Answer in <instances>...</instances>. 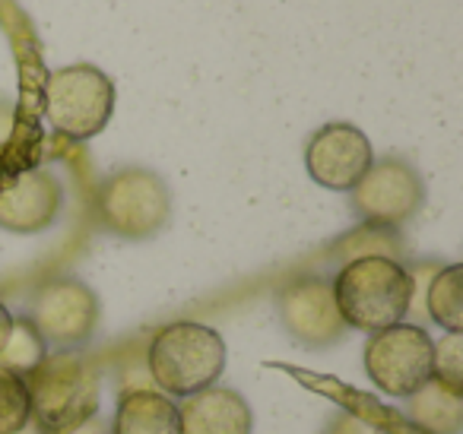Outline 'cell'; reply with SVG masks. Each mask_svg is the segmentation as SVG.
<instances>
[{"label":"cell","instance_id":"1","mask_svg":"<svg viewBox=\"0 0 463 434\" xmlns=\"http://www.w3.org/2000/svg\"><path fill=\"white\" fill-rule=\"evenodd\" d=\"M412 292H416V282L410 269L387 254L353 257L330 282V295L343 324L365 333L403 324L412 305Z\"/></svg>","mask_w":463,"mask_h":434},{"label":"cell","instance_id":"2","mask_svg":"<svg viewBox=\"0 0 463 434\" xmlns=\"http://www.w3.org/2000/svg\"><path fill=\"white\" fill-rule=\"evenodd\" d=\"M33 419L45 434H67L99 409V371L77 352H52L26 374Z\"/></svg>","mask_w":463,"mask_h":434},{"label":"cell","instance_id":"3","mask_svg":"<svg viewBox=\"0 0 463 434\" xmlns=\"http://www.w3.org/2000/svg\"><path fill=\"white\" fill-rule=\"evenodd\" d=\"M153 381L172 396H194L216 387L225 371V343L213 326L175 320L153 336L146 352Z\"/></svg>","mask_w":463,"mask_h":434},{"label":"cell","instance_id":"4","mask_svg":"<svg viewBox=\"0 0 463 434\" xmlns=\"http://www.w3.org/2000/svg\"><path fill=\"white\" fill-rule=\"evenodd\" d=\"M45 115L58 134L92 140L115 115V83L92 64L61 67L45 83Z\"/></svg>","mask_w":463,"mask_h":434},{"label":"cell","instance_id":"5","mask_svg":"<svg viewBox=\"0 0 463 434\" xmlns=\"http://www.w3.org/2000/svg\"><path fill=\"white\" fill-rule=\"evenodd\" d=\"M431 358H435V343L422 326L393 324L368 336L362 364H365L368 381L381 393L410 400L435 377Z\"/></svg>","mask_w":463,"mask_h":434},{"label":"cell","instance_id":"6","mask_svg":"<svg viewBox=\"0 0 463 434\" xmlns=\"http://www.w3.org/2000/svg\"><path fill=\"white\" fill-rule=\"evenodd\" d=\"M99 216L105 229L130 241L153 238L172 216V193L149 168H121L99 191Z\"/></svg>","mask_w":463,"mask_h":434},{"label":"cell","instance_id":"7","mask_svg":"<svg viewBox=\"0 0 463 434\" xmlns=\"http://www.w3.org/2000/svg\"><path fill=\"white\" fill-rule=\"evenodd\" d=\"M29 320L45 339V345H54L58 352H71L77 345L90 343L99 324V298L90 286L77 279L48 282L33 301Z\"/></svg>","mask_w":463,"mask_h":434},{"label":"cell","instance_id":"8","mask_svg":"<svg viewBox=\"0 0 463 434\" xmlns=\"http://www.w3.org/2000/svg\"><path fill=\"white\" fill-rule=\"evenodd\" d=\"M425 200V184L419 172L403 159L372 162L362 181L353 187V206L372 225H403L419 212Z\"/></svg>","mask_w":463,"mask_h":434},{"label":"cell","instance_id":"9","mask_svg":"<svg viewBox=\"0 0 463 434\" xmlns=\"http://www.w3.org/2000/svg\"><path fill=\"white\" fill-rule=\"evenodd\" d=\"M374 153L368 137L355 124L334 121L315 130L305 146V168L311 181L327 191H353L372 168Z\"/></svg>","mask_w":463,"mask_h":434},{"label":"cell","instance_id":"10","mask_svg":"<svg viewBox=\"0 0 463 434\" xmlns=\"http://www.w3.org/2000/svg\"><path fill=\"white\" fill-rule=\"evenodd\" d=\"M61 206H64L61 181L45 168H29L0 191V225L16 235H35L61 216Z\"/></svg>","mask_w":463,"mask_h":434},{"label":"cell","instance_id":"11","mask_svg":"<svg viewBox=\"0 0 463 434\" xmlns=\"http://www.w3.org/2000/svg\"><path fill=\"white\" fill-rule=\"evenodd\" d=\"M279 314H283V326L298 339L302 345L321 349L343 336L346 324H343L340 311L330 295V282L324 279H302L292 282L279 298Z\"/></svg>","mask_w":463,"mask_h":434},{"label":"cell","instance_id":"12","mask_svg":"<svg viewBox=\"0 0 463 434\" xmlns=\"http://www.w3.org/2000/svg\"><path fill=\"white\" fill-rule=\"evenodd\" d=\"M181 434H251L254 415L245 396L229 387H206L178 406Z\"/></svg>","mask_w":463,"mask_h":434},{"label":"cell","instance_id":"13","mask_svg":"<svg viewBox=\"0 0 463 434\" xmlns=\"http://www.w3.org/2000/svg\"><path fill=\"white\" fill-rule=\"evenodd\" d=\"M115 434H181L178 406L159 390H128L118 400Z\"/></svg>","mask_w":463,"mask_h":434},{"label":"cell","instance_id":"14","mask_svg":"<svg viewBox=\"0 0 463 434\" xmlns=\"http://www.w3.org/2000/svg\"><path fill=\"white\" fill-rule=\"evenodd\" d=\"M412 400V421H419V425L425 428V431L431 434H454L457 425H460V393H454V390L441 387L438 381H431L429 387H422L416 396H410Z\"/></svg>","mask_w":463,"mask_h":434},{"label":"cell","instance_id":"15","mask_svg":"<svg viewBox=\"0 0 463 434\" xmlns=\"http://www.w3.org/2000/svg\"><path fill=\"white\" fill-rule=\"evenodd\" d=\"M429 317L448 333H463V267L450 263V267L438 269L435 279L429 286Z\"/></svg>","mask_w":463,"mask_h":434},{"label":"cell","instance_id":"16","mask_svg":"<svg viewBox=\"0 0 463 434\" xmlns=\"http://www.w3.org/2000/svg\"><path fill=\"white\" fill-rule=\"evenodd\" d=\"M45 339L39 336V330L33 326L29 317H14V333H10V343L0 352V368L14 371V374L26 377L29 371L39 368V362L45 358Z\"/></svg>","mask_w":463,"mask_h":434},{"label":"cell","instance_id":"17","mask_svg":"<svg viewBox=\"0 0 463 434\" xmlns=\"http://www.w3.org/2000/svg\"><path fill=\"white\" fill-rule=\"evenodd\" d=\"M33 421L26 377L0 368V434H20Z\"/></svg>","mask_w":463,"mask_h":434},{"label":"cell","instance_id":"18","mask_svg":"<svg viewBox=\"0 0 463 434\" xmlns=\"http://www.w3.org/2000/svg\"><path fill=\"white\" fill-rule=\"evenodd\" d=\"M431 381H438L441 387L460 393L463 390V333H448L444 339H438L435 358H431Z\"/></svg>","mask_w":463,"mask_h":434},{"label":"cell","instance_id":"19","mask_svg":"<svg viewBox=\"0 0 463 434\" xmlns=\"http://www.w3.org/2000/svg\"><path fill=\"white\" fill-rule=\"evenodd\" d=\"M327 434H387L381 431L378 425H372V421L359 419V415H340V419H334V425H330Z\"/></svg>","mask_w":463,"mask_h":434},{"label":"cell","instance_id":"20","mask_svg":"<svg viewBox=\"0 0 463 434\" xmlns=\"http://www.w3.org/2000/svg\"><path fill=\"white\" fill-rule=\"evenodd\" d=\"M10 333H14V314L0 305V352H4V345L10 343Z\"/></svg>","mask_w":463,"mask_h":434},{"label":"cell","instance_id":"21","mask_svg":"<svg viewBox=\"0 0 463 434\" xmlns=\"http://www.w3.org/2000/svg\"><path fill=\"white\" fill-rule=\"evenodd\" d=\"M20 434H33V431H29V425H26V428H23V431H20ZM42 434H45V431H42Z\"/></svg>","mask_w":463,"mask_h":434}]
</instances>
